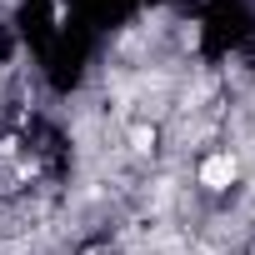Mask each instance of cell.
I'll return each instance as SVG.
<instances>
[{"mask_svg": "<svg viewBox=\"0 0 255 255\" xmlns=\"http://www.w3.org/2000/svg\"><path fill=\"white\" fill-rule=\"evenodd\" d=\"M235 170H240V165H235V155H230V150L205 155V165H200V185H205V190H225V185L235 180Z\"/></svg>", "mask_w": 255, "mask_h": 255, "instance_id": "1", "label": "cell"}, {"mask_svg": "<svg viewBox=\"0 0 255 255\" xmlns=\"http://www.w3.org/2000/svg\"><path fill=\"white\" fill-rule=\"evenodd\" d=\"M130 150L135 155H150L155 150V125H135V130H130Z\"/></svg>", "mask_w": 255, "mask_h": 255, "instance_id": "2", "label": "cell"}]
</instances>
